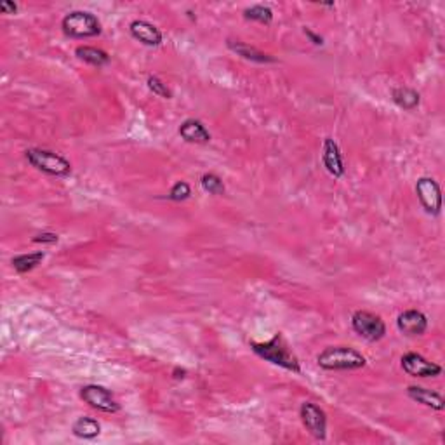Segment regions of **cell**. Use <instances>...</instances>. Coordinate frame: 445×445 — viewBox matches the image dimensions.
Wrapping results in <instances>:
<instances>
[{
    "label": "cell",
    "mask_w": 445,
    "mask_h": 445,
    "mask_svg": "<svg viewBox=\"0 0 445 445\" xmlns=\"http://www.w3.org/2000/svg\"><path fill=\"white\" fill-rule=\"evenodd\" d=\"M251 348H253V352L256 353L258 356L268 360L271 364L280 365V367L296 372V374L301 372L299 360L290 352L286 339H284L280 334L273 336V339H270V341L266 343H251Z\"/></svg>",
    "instance_id": "1"
},
{
    "label": "cell",
    "mask_w": 445,
    "mask_h": 445,
    "mask_svg": "<svg viewBox=\"0 0 445 445\" xmlns=\"http://www.w3.org/2000/svg\"><path fill=\"white\" fill-rule=\"evenodd\" d=\"M317 362L326 371H356L367 364L365 356L350 346H329L320 353Z\"/></svg>",
    "instance_id": "2"
},
{
    "label": "cell",
    "mask_w": 445,
    "mask_h": 445,
    "mask_svg": "<svg viewBox=\"0 0 445 445\" xmlns=\"http://www.w3.org/2000/svg\"><path fill=\"white\" fill-rule=\"evenodd\" d=\"M26 160L30 166H34L38 171L45 172L49 176H56V178H65L71 172V163L68 162L65 157L58 155L51 150L42 148H30L25 152Z\"/></svg>",
    "instance_id": "3"
},
{
    "label": "cell",
    "mask_w": 445,
    "mask_h": 445,
    "mask_svg": "<svg viewBox=\"0 0 445 445\" xmlns=\"http://www.w3.org/2000/svg\"><path fill=\"white\" fill-rule=\"evenodd\" d=\"M63 32L71 38H89L101 34V25L94 14L87 11H73L63 18Z\"/></svg>",
    "instance_id": "4"
},
{
    "label": "cell",
    "mask_w": 445,
    "mask_h": 445,
    "mask_svg": "<svg viewBox=\"0 0 445 445\" xmlns=\"http://www.w3.org/2000/svg\"><path fill=\"white\" fill-rule=\"evenodd\" d=\"M352 327L358 336H362L367 341H379L385 338L386 326L378 315L365 310L355 312L352 317Z\"/></svg>",
    "instance_id": "5"
},
{
    "label": "cell",
    "mask_w": 445,
    "mask_h": 445,
    "mask_svg": "<svg viewBox=\"0 0 445 445\" xmlns=\"http://www.w3.org/2000/svg\"><path fill=\"white\" fill-rule=\"evenodd\" d=\"M80 398L91 405L93 409L100 412H106V414H115L120 411L119 402L115 397L108 391L104 386L100 385H87L80 389Z\"/></svg>",
    "instance_id": "6"
},
{
    "label": "cell",
    "mask_w": 445,
    "mask_h": 445,
    "mask_svg": "<svg viewBox=\"0 0 445 445\" xmlns=\"http://www.w3.org/2000/svg\"><path fill=\"white\" fill-rule=\"evenodd\" d=\"M301 421H303L304 428L308 430L312 437L317 440H326L327 437V415L319 405L312 404V402H304L301 405Z\"/></svg>",
    "instance_id": "7"
},
{
    "label": "cell",
    "mask_w": 445,
    "mask_h": 445,
    "mask_svg": "<svg viewBox=\"0 0 445 445\" xmlns=\"http://www.w3.org/2000/svg\"><path fill=\"white\" fill-rule=\"evenodd\" d=\"M415 193L424 211L431 216H438L442 211V190L433 178H420L415 185Z\"/></svg>",
    "instance_id": "8"
},
{
    "label": "cell",
    "mask_w": 445,
    "mask_h": 445,
    "mask_svg": "<svg viewBox=\"0 0 445 445\" xmlns=\"http://www.w3.org/2000/svg\"><path fill=\"white\" fill-rule=\"evenodd\" d=\"M402 369L412 378H437L442 374L440 365L430 362L420 353H405L402 356Z\"/></svg>",
    "instance_id": "9"
},
{
    "label": "cell",
    "mask_w": 445,
    "mask_h": 445,
    "mask_svg": "<svg viewBox=\"0 0 445 445\" xmlns=\"http://www.w3.org/2000/svg\"><path fill=\"white\" fill-rule=\"evenodd\" d=\"M397 327L402 334L405 336H423L428 329V319L424 313L418 312V310H407V312L400 313L397 320Z\"/></svg>",
    "instance_id": "10"
},
{
    "label": "cell",
    "mask_w": 445,
    "mask_h": 445,
    "mask_svg": "<svg viewBox=\"0 0 445 445\" xmlns=\"http://www.w3.org/2000/svg\"><path fill=\"white\" fill-rule=\"evenodd\" d=\"M129 30L136 41L148 45V47H159L162 44V34H160L159 28L145 19H136V21L130 23Z\"/></svg>",
    "instance_id": "11"
},
{
    "label": "cell",
    "mask_w": 445,
    "mask_h": 445,
    "mask_svg": "<svg viewBox=\"0 0 445 445\" xmlns=\"http://www.w3.org/2000/svg\"><path fill=\"white\" fill-rule=\"evenodd\" d=\"M322 160L329 174H332L334 178H341L345 174V162H343L341 150H339L338 143L334 141L332 137H327L323 141Z\"/></svg>",
    "instance_id": "12"
},
{
    "label": "cell",
    "mask_w": 445,
    "mask_h": 445,
    "mask_svg": "<svg viewBox=\"0 0 445 445\" xmlns=\"http://www.w3.org/2000/svg\"><path fill=\"white\" fill-rule=\"evenodd\" d=\"M179 136L185 139L186 143H198V145H205L211 141V134L205 129L204 124L201 120L188 119L179 126Z\"/></svg>",
    "instance_id": "13"
},
{
    "label": "cell",
    "mask_w": 445,
    "mask_h": 445,
    "mask_svg": "<svg viewBox=\"0 0 445 445\" xmlns=\"http://www.w3.org/2000/svg\"><path fill=\"white\" fill-rule=\"evenodd\" d=\"M407 395L418 404H423L426 407L435 409V411H442L445 405L444 398H442L440 393L437 391H431V389L423 388V386H409Z\"/></svg>",
    "instance_id": "14"
},
{
    "label": "cell",
    "mask_w": 445,
    "mask_h": 445,
    "mask_svg": "<svg viewBox=\"0 0 445 445\" xmlns=\"http://www.w3.org/2000/svg\"><path fill=\"white\" fill-rule=\"evenodd\" d=\"M228 47H230V51H233L237 56H242L244 60L256 61V63H273L275 61V58L264 54V52H261L260 49L244 44V42L228 41Z\"/></svg>",
    "instance_id": "15"
},
{
    "label": "cell",
    "mask_w": 445,
    "mask_h": 445,
    "mask_svg": "<svg viewBox=\"0 0 445 445\" xmlns=\"http://www.w3.org/2000/svg\"><path fill=\"white\" fill-rule=\"evenodd\" d=\"M71 431H73L75 437L82 438V440H94L96 437H100L101 424L93 418H78L71 426Z\"/></svg>",
    "instance_id": "16"
},
{
    "label": "cell",
    "mask_w": 445,
    "mask_h": 445,
    "mask_svg": "<svg viewBox=\"0 0 445 445\" xmlns=\"http://www.w3.org/2000/svg\"><path fill=\"white\" fill-rule=\"evenodd\" d=\"M75 54L78 56V60L86 61V63L93 65V67H104V65H108V61H110V56H108L103 49L89 47V45L77 47Z\"/></svg>",
    "instance_id": "17"
},
{
    "label": "cell",
    "mask_w": 445,
    "mask_h": 445,
    "mask_svg": "<svg viewBox=\"0 0 445 445\" xmlns=\"http://www.w3.org/2000/svg\"><path fill=\"white\" fill-rule=\"evenodd\" d=\"M391 98L404 110H414L420 104V94H418V91L411 89V87H397L391 93Z\"/></svg>",
    "instance_id": "18"
},
{
    "label": "cell",
    "mask_w": 445,
    "mask_h": 445,
    "mask_svg": "<svg viewBox=\"0 0 445 445\" xmlns=\"http://www.w3.org/2000/svg\"><path fill=\"white\" fill-rule=\"evenodd\" d=\"M45 254L42 251L32 254H19V256L12 258V266L18 273H26V271H32L34 268H37L41 264V261L44 260Z\"/></svg>",
    "instance_id": "19"
},
{
    "label": "cell",
    "mask_w": 445,
    "mask_h": 445,
    "mask_svg": "<svg viewBox=\"0 0 445 445\" xmlns=\"http://www.w3.org/2000/svg\"><path fill=\"white\" fill-rule=\"evenodd\" d=\"M244 18L251 19V21L263 23V25H270L273 19V11L266 5H253L244 11Z\"/></svg>",
    "instance_id": "20"
},
{
    "label": "cell",
    "mask_w": 445,
    "mask_h": 445,
    "mask_svg": "<svg viewBox=\"0 0 445 445\" xmlns=\"http://www.w3.org/2000/svg\"><path fill=\"white\" fill-rule=\"evenodd\" d=\"M201 185H202V188H204L207 193H211V195H223V193H225V185H223V179L219 178V176L212 174V172L202 176Z\"/></svg>",
    "instance_id": "21"
},
{
    "label": "cell",
    "mask_w": 445,
    "mask_h": 445,
    "mask_svg": "<svg viewBox=\"0 0 445 445\" xmlns=\"http://www.w3.org/2000/svg\"><path fill=\"white\" fill-rule=\"evenodd\" d=\"M190 195H192V188H190L188 183L178 181L174 186H172L171 192H169V195H167V197L174 202H181V201H186Z\"/></svg>",
    "instance_id": "22"
},
{
    "label": "cell",
    "mask_w": 445,
    "mask_h": 445,
    "mask_svg": "<svg viewBox=\"0 0 445 445\" xmlns=\"http://www.w3.org/2000/svg\"><path fill=\"white\" fill-rule=\"evenodd\" d=\"M148 87L153 94H157V96L160 98H166V100H169V98L172 96V93L169 91L166 82L160 80L159 77H148Z\"/></svg>",
    "instance_id": "23"
},
{
    "label": "cell",
    "mask_w": 445,
    "mask_h": 445,
    "mask_svg": "<svg viewBox=\"0 0 445 445\" xmlns=\"http://www.w3.org/2000/svg\"><path fill=\"white\" fill-rule=\"evenodd\" d=\"M35 244H56L58 242V235L56 233H41L34 237Z\"/></svg>",
    "instance_id": "24"
},
{
    "label": "cell",
    "mask_w": 445,
    "mask_h": 445,
    "mask_svg": "<svg viewBox=\"0 0 445 445\" xmlns=\"http://www.w3.org/2000/svg\"><path fill=\"white\" fill-rule=\"evenodd\" d=\"M0 11L4 12V14H14V12L18 11V5H16L14 2H2V4H0Z\"/></svg>",
    "instance_id": "25"
},
{
    "label": "cell",
    "mask_w": 445,
    "mask_h": 445,
    "mask_svg": "<svg viewBox=\"0 0 445 445\" xmlns=\"http://www.w3.org/2000/svg\"><path fill=\"white\" fill-rule=\"evenodd\" d=\"M304 34H306V37H310V41H312L315 45H322L323 44V38L313 34V32L308 30V28H304Z\"/></svg>",
    "instance_id": "26"
}]
</instances>
